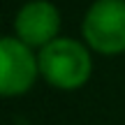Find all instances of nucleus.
Here are the masks:
<instances>
[{"mask_svg":"<svg viewBox=\"0 0 125 125\" xmlns=\"http://www.w3.org/2000/svg\"><path fill=\"white\" fill-rule=\"evenodd\" d=\"M40 76L58 90H76L88 83L93 74V58L86 42L74 37H58L37 51Z\"/></svg>","mask_w":125,"mask_h":125,"instance_id":"nucleus-1","label":"nucleus"},{"mask_svg":"<svg viewBox=\"0 0 125 125\" xmlns=\"http://www.w3.org/2000/svg\"><path fill=\"white\" fill-rule=\"evenodd\" d=\"M81 35L95 53H125V0H95L81 21Z\"/></svg>","mask_w":125,"mask_h":125,"instance_id":"nucleus-2","label":"nucleus"},{"mask_svg":"<svg viewBox=\"0 0 125 125\" xmlns=\"http://www.w3.org/2000/svg\"><path fill=\"white\" fill-rule=\"evenodd\" d=\"M37 79V53L19 37H0V97L26 95Z\"/></svg>","mask_w":125,"mask_h":125,"instance_id":"nucleus-3","label":"nucleus"},{"mask_svg":"<svg viewBox=\"0 0 125 125\" xmlns=\"http://www.w3.org/2000/svg\"><path fill=\"white\" fill-rule=\"evenodd\" d=\"M14 37L30 49H44L60 37V12L49 0H28L14 16Z\"/></svg>","mask_w":125,"mask_h":125,"instance_id":"nucleus-4","label":"nucleus"}]
</instances>
